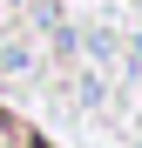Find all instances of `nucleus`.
Here are the masks:
<instances>
[{"mask_svg": "<svg viewBox=\"0 0 142 148\" xmlns=\"http://www.w3.org/2000/svg\"><path fill=\"white\" fill-rule=\"evenodd\" d=\"M0 148H27V135H20V128H14L7 114H0Z\"/></svg>", "mask_w": 142, "mask_h": 148, "instance_id": "f257e3e1", "label": "nucleus"}]
</instances>
